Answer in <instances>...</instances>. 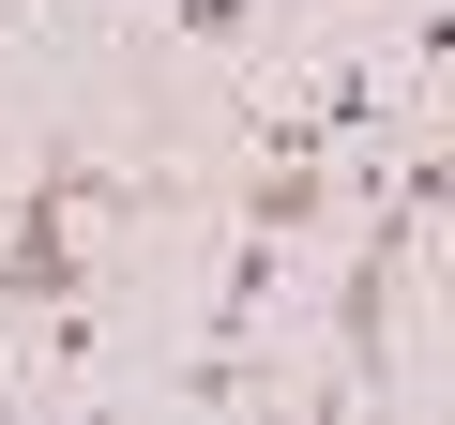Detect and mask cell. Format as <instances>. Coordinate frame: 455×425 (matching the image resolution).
Masks as SVG:
<instances>
[{
    "label": "cell",
    "mask_w": 455,
    "mask_h": 425,
    "mask_svg": "<svg viewBox=\"0 0 455 425\" xmlns=\"http://www.w3.org/2000/svg\"><path fill=\"white\" fill-rule=\"evenodd\" d=\"M76 212H137V182H107L92 152H46L0 212V304H76L92 259H76Z\"/></svg>",
    "instance_id": "cell-1"
},
{
    "label": "cell",
    "mask_w": 455,
    "mask_h": 425,
    "mask_svg": "<svg viewBox=\"0 0 455 425\" xmlns=\"http://www.w3.org/2000/svg\"><path fill=\"white\" fill-rule=\"evenodd\" d=\"M304 107H319V137H364V122H379V61H334Z\"/></svg>",
    "instance_id": "cell-2"
},
{
    "label": "cell",
    "mask_w": 455,
    "mask_h": 425,
    "mask_svg": "<svg viewBox=\"0 0 455 425\" xmlns=\"http://www.w3.org/2000/svg\"><path fill=\"white\" fill-rule=\"evenodd\" d=\"M167 31H182V46H212V61H228V46H259V0H167Z\"/></svg>",
    "instance_id": "cell-3"
}]
</instances>
